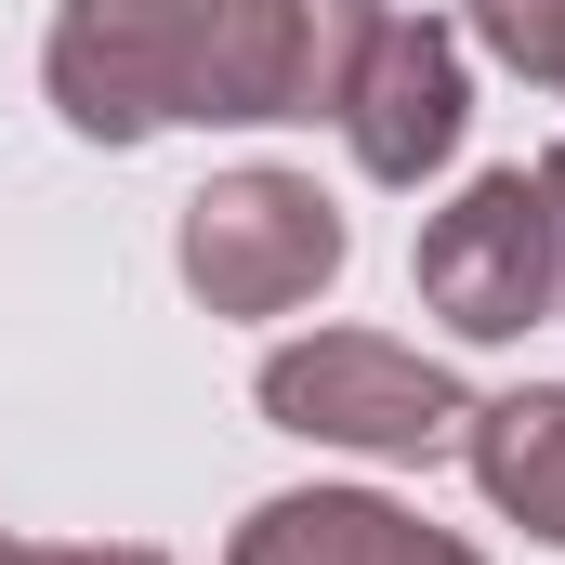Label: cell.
<instances>
[{"mask_svg": "<svg viewBox=\"0 0 565 565\" xmlns=\"http://www.w3.org/2000/svg\"><path fill=\"white\" fill-rule=\"evenodd\" d=\"M382 0H171V119H342Z\"/></svg>", "mask_w": 565, "mask_h": 565, "instance_id": "cell-1", "label": "cell"}, {"mask_svg": "<svg viewBox=\"0 0 565 565\" xmlns=\"http://www.w3.org/2000/svg\"><path fill=\"white\" fill-rule=\"evenodd\" d=\"M264 422L316 434V447H355V460H434L460 447L473 395L434 369L422 342H382V329H316L264 355Z\"/></svg>", "mask_w": 565, "mask_h": 565, "instance_id": "cell-2", "label": "cell"}, {"mask_svg": "<svg viewBox=\"0 0 565 565\" xmlns=\"http://www.w3.org/2000/svg\"><path fill=\"white\" fill-rule=\"evenodd\" d=\"M342 211L302 171H211L184 198V289L211 316H302L316 289L342 277Z\"/></svg>", "mask_w": 565, "mask_h": 565, "instance_id": "cell-3", "label": "cell"}, {"mask_svg": "<svg viewBox=\"0 0 565 565\" xmlns=\"http://www.w3.org/2000/svg\"><path fill=\"white\" fill-rule=\"evenodd\" d=\"M422 302L460 342H526L553 316V198H540V171H473L422 224Z\"/></svg>", "mask_w": 565, "mask_h": 565, "instance_id": "cell-4", "label": "cell"}, {"mask_svg": "<svg viewBox=\"0 0 565 565\" xmlns=\"http://www.w3.org/2000/svg\"><path fill=\"white\" fill-rule=\"evenodd\" d=\"M460 119H473V79H460V40L434 13H382L369 26V66L342 93V145L369 184H422L460 158Z\"/></svg>", "mask_w": 565, "mask_h": 565, "instance_id": "cell-5", "label": "cell"}, {"mask_svg": "<svg viewBox=\"0 0 565 565\" xmlns=\"http://www.w3.org/2000/svg\"><path fill=\"white\" fill-rule=\"evenodd\" d=\"M224 565H487V553L447 540V526H422L408 500H369V487H289V500H264V513L224 540Z\"/></svg>", "mask_w": 565, "mask_h": 565, "instance_id": "cell-6", "label": "cell"}, {"mask_svg": "<svg viewBox=\"0 0 565 565\" xmlns=\"http://www.w3.org/2000/svg\"><path fill=\"white\" fill-rule=\"evenodd\" d=\"M460 460H473V487H487L526 540H553V553H565V382L487 395V408L460 422Z\"/></svg>", "mask_w": 565, "mask_h": 565, "instance_id": "cell-7", "label": "cell"}, {"mask_svg": "<svg viewBox=\"0 0 565 565\" xmlns=\"http://www.w3.org/2000/svg\"><path fill=\"white\" fill-rule=\"evenodd\" d=\"M460 26L513 66V79H540V93H565V0H460Z\"/></svg>", "mask_w": 565, "mask_h": 565, "instance_id": "cell-8", "label": "cell"}, {"mask_svg": "<svg viewBox=\"0 0 565 565\" xmlns=\"http://www.w3.org/2000/svg\"><path fill=\"white\" fill-rule=\"evenodd\" d=\"M0 565H158L132 540H0Z\"/></svg>", "mask_w": 565, "mask_h": 565, "instance_id": "cell-9", "label": "cell"}, {"mask_svg": "<svg viewBox=\"0 0 565 565\" xmlns=\"http://www.w3.org/2000/svg\"><path fill=\"white\" fill-rule=\"evenodd\" d=\"M540 198H553V316H565V145L540 158Z\"/></svg>", "mask_w": 565, "mask_h": 565, "instance_id": "cell-10", "label": "cell"}]
</instances>
